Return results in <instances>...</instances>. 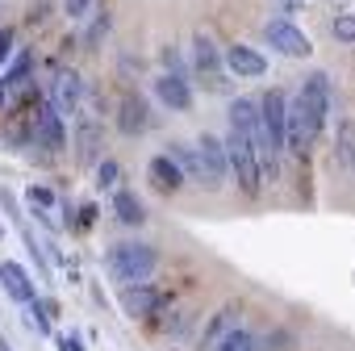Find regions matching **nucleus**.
Wrapping results in <instances>:
<instances>
[{
    "label": "nucleus",
    "instance_id": "nucleus-23",
    "mask_svg": "<svg viewBox=\"0 0 355 351\" xmlns=\"http://www.w3.org/2000/svg\"><path fill=\"white\" fill-rule=\"evenodd\" d=\"M218 351H259V343H255V334H251L247 326H234V330L218 343Z\"/></svg>",
    "mask_w": 355,
    "mask_h": 351
},
{
    "label": "nucleus",
    "instance_id": "nucleus-3",
    "mask_svg": "<svg viewBox=\"0 0 355 351\" xmlns=\"http://www.w3.org/2000/svg\"><path fill=\"white\" fill-rule=\"evenodd\" d=\"M197 159H201V189H222L230 176V155H226V138L201 134L197 138Z\"/></svg>",
    "mask_w": 355,
    "mask_h": 351
},
{
    "label": "nucleus",
    "instance_id": "nucleus-34",
    "mask_svg": "<svg viewBox=\"0 0 355 351\" xmlns=\"http://www.w3.org/2000/svg\"><path fill=\"white\" fill-rule=\"evenodd\" d=\"M0 351H13V347H9V339H5V334H0Z\"/></svg>",
    "mask_w": 355,
    "mask_h": 351
},
{
    "label": "nucleus",
    "instance_id": "nucleus-26",
    "mask_svg": "<svg viewBox=\"0 0 355 351\" xmlns=\"http://www.w3.org/2000/svg\"><path fill=\"white\" fill-rule=\"evenodd\" d=\"M334 38L338 42H347V46H355V13H343V17H334Z\"/></svg>",
    "mask_w": 355,
    "mask_h": 351
},
{
    "label": "nucleus",
    "instance_id": "nucleus-16",
    "mask_svg": "<svg viewBox=\"0 0 355 351\" xmlns=\"http://www.w3.org/2000/svg\"><path fill=\"white\" fill-rule=\"evenodd\" d=\"M105 146V126L88 113H76V151H80V163H92Z\"/></svg>",
    "mask_w": 355,
    "mask_h": 351
},
{
    "label": "nucleus",
    "instance_id": "nucleus-20",
    "mask_svg": "<svg viewBox=\"0 0 355 351\" xmlns=\"http://www.w3.org/2000/svg\"><path fill=\"white\" fill-rule=\"evenodd\" d=\"M234 318H239V305H222V309L209 318V326L201 330V343H214V347H218V343L234 330Z\"/></svg>",
    "mask_w": 355,
    "mask_h": 351
},
{
    "label": "nucleus",
    "instance_id": "nucleus-1",
    "mask_svg": "<svg viewBox=\"0 0 355 351\" xmlns=\"http://www.w3.org/2000/svg\"><path fill=\"white\" fill-rule=\"evenodd\" d=\"M155 268H159V251H155L150 243H117V247H109V255H105V272H109L121 289L142 284Z\"/></svg>",
    "mask_w": 355,
    "mask_h": 351
},
{
    "label": "nucleus",
    "instance_id": "nucleus-2",
    "mask_svg": "<svg viewBox=\"0 0 355 351\" xmlns=\"http://www.w3.org/2000/svg\"><path fill=\"white\" fill-rule=\"evenodd\" d=\"M226 155H230V171H234V180L247 197H259V185H263V163H259V146L251 134L234 130L226 134Z\"/></svg>",
    "mask_w": 355,
    "mask_h": 351
},
{
    "label": "nucleus",
    "instance_id": "nucleus-18",
    "mask_svg": "<svg viewBox=\"0 0 355 351\" xmlns=\"http://www.w3.org/2000/svg\"><path fill=\"white\" fill-rule=\"evenodd\" d=\"M113 218H117L121 226H142V222H146V205L138 201V193L117 189V193H113Z\"/></svg>",
    "mask_w": 355,
    "mask_h": 351
},
{
    "label": "nucleus",
    "instance_id": "nucleus-12",
    "mask_svg": "<svg viewBox=\"0 0 355 351\" xmlns=\"http://www.w3.org/2000/svg\"><path fill=\"white\" fill-rule=\"evenodd\" d=\"M146 180H150L155 193H180L184 189V167L175 163L171 155H155L146 163Z\"/></svg>",
    "mask_w": 355,
    "mask_h": 351
},
{
    "label": "nucleus",
    "instance_id": "nucleus-31",
    "mask_svg": "<svg viewBox=\"0 0 355 351\" xmlns=\"http://www.w3.org/2000/svg\"><path fill=\"white\" fill-rule=\"evenodd\" d=\"M59 351H84V347H80L76 334H63V339H59Z\"/></svg>",
    "mask_w": 355,
    "mask_h": 351
},
{
    "label": "nucleus",
    "instance_id": "nucleus-6",
    "mask_svg": "<svg viewBox=\"0 0 355 351\" xmlns=\"http://www.w3.org/2000/svg\"><path fill=\"white\" fill-rule=\"evenodd\" d=\"M193 67H197V76L214 88V92H222L226 84H222V67H226V55L214 46V38L205 34V30H197L193 34Z\"/></svg>",
    "mask_w": 355,
    "mask_h": 351
},
{
    "label": "nucleus",
    "instance_id": "nucleus-33",
    "mask_svg": "<svg viewBox=\"0 0 355 351\" xmlns=\"http://www.w3.org/2000/svg\"><path fill=\"white\" fill-rule=\"evenodd\" d=\"M280 5H284V9H301V5H305V0H280Z\"/></svg>",
    "mask_w": 355,
    "mask_h": 351
},
{
    "label": "nucleus",
    "instance_id": "nucleus-35",
    "mask_svg": "<svg viewBox=\"0 0 355 351\" xmlns=\"http://www.w3.org/2000/svg\"><path fill=\"white\" fill-rule=\"evenodd\" d=\"M0 239H5V226H0Z\"/></svg>",
    "mask_w": 355,
    "mask_h": 351
},
{
    "label": "nucleus",
    "instance_id": "nucleus-25",
    "mask_svg": "<svg viewBox=\"0 0 355 351\" xmlns=\"http://www.w3.org/2000/svg\"><path fill=\"white\" fill-rule=\"evenodd\" d=\"M26 314H30V318H26V322H30V330H38V334H46V330H51V318H46V314H51V305L34 301V305H26Z\"/></svg>",
    "mask_w": 355,
    "mask_h": 351
},
{
    "label": "nucleus",
    "instance_id": "nucleus-5",
    "mask_svg": "<svg viewBox=\"0 0 355 351\" xmlns=\"http://www.w3.org/2000/svg\"><path fill=\"white\" fill-rule=\"evenodd\" d=\"M297 96L305 101V109H309V117H313V130L322 134V130H326V121H330V105H334L330 76H326V71H313V76H305Z\"/></svg>",
    "mask_w": 355,
    "mask_h": 351
},
{
    "label": "nucleus",
    "instance_id": "nucleus-11",
    "mask_svg": "<svg viewBox=\"0 0 355 351\" xmlns=\"http://www.w3.org/2000/svg\"><path fill=\"white\" fill-rule=\"evenodd\" d=\"M222 55H226V71L239 76V80H255V76L268 71V59H263L255 46H247V42H234V46H226Z\"/></svg>",
    "mask_w": 355,
    "mask_h": 351
},
{
    "label": "nucleus",
    "instance_id": "nucleus-9",
    "mask_svg": "<svg viewBox=\"0 0 355 351\" xmlns=\"http://www.w3.org/2000/svg\"><path fill=\"white\" fill-rule=\"evenodd\" d=\"M34 138H38L46 151H63V146H67L63 113H59L51 101H38V109H34Z\"/></svg>",
    "mask_w": 355,
    "mask_h": 351
},
{
    "label": "nucleus",
    "instance_id": "nucleus-8",
    "mask_svg": "<svg viewBox=\"0 0 355 351\" xmlns=\"http://www.w3.org/2000/svg\"><path fill=\"white\" fill-rule=\"evenodd\" d=\"M117 130L125 138H138V134L150 130V105H146V96L121 92V101H117Z\"/></svg>",
    "mask_w": 355,
    "mask_h": 351
},
{
    "label": "nucleus",
    "instance_id": "nucleus-21",
    "mask_svg": "<svg viewBox=\"0 0 355 351\" xmlns=\"http://www.w3.org/2000/svg\"><path fill=\"white\" fill-rule=\"evenodd\" d=\"M175 163H180L184 167V176H193V180H201V159H197V142L189 146V142H175L171 151H167Z\"/></svg>",
    "mask_w": 355,
    "mask_h": 351
},
{
    "label": "nucleus",
    "instance_id": "nucleus-28",
    "mask_svg": "<svg viewBox=\"0 0 355 351\" xmlns=\"http://www.w3.org/2000/svg\"><path fill=\"white\" fill-rule=\"evenodd\" d=\"M63 13H67L71 22H88V13H92V0H63Z\"/></svg>",
    "mask_w": 355,
    "mask_h": 351
},
{
    "label": "nucleus",
    "instance_id": "nucleus-29",
    "mask_svg": "<svg viewBox=\"0 0 355 351\" xmlns=\"http://www.w3.org/2000/svg\"><path fill=\"white\" fill-rule=\"evenodd\" d=\"M163 71H171V76H184V59L180 55H175V46H163Z\"/></svg>",
    "mask_w": 355,
    "mask_h": 351
},
{
    "label": "nucleus",
    "instance_id": "nucleus-15",
    "mask_svg": "<svg viewBox=\"0 0 355 351\" xmlns=\"http://www.w3.org/2000/svg\"><path fill=\"white\" fill-rule=\"evenodd\" d=\"M0 289H5L17 305H34L38 301V289H34V280L13 264V259H0Z\"/></svg>",
    "mask_w": 355,
    "mask_h": 351
},
{
    "label": "nucleus",
    "instance_id": "nucleus-27",
    "mask_svg": "<svg viewBox=\"0 0 355 351\" xmlns=\"http://www.w3.org/2000/svg\"><path fill=\"white\" fill-rule=\"evenodd\" d=\"M117 171H121V167H117L113 159L96 163V185H101V189H113V185H117Z\"/></svg>",
    "mask_w": 355,
    "mask_h": 351
},
{
    "label": "nucleus",
    "instance_id": "nucleus-24",
    "mask_svg": "<svg viewBox=\"0 0 355 351\" xmlns=\"http://www.w3.org/2000/svg\"><path fill=\"white\" fill-rule=\"evenodd\" d=\"M109 30H113L109 13H96V17H92V26H88V34H84V42H88V46H101V42L109 38Z\"/></svg>",
    "mask_w": 355,
    "mask_h": 351
},
{
    "label": "nucleus",
    "instance_id": "nucleus-10",
    "mask_svg": "<svg viewBox=\"0 0 355 351\" xmlns=\"http://www.w3.org/2000/svg\"><path fill=\"white\" fill-rule=\"evenodd\" d=\"M121 301H125V314L130 318H155L171 297H167V289H159V284H130L125 293H121Z\"/></svg>",
    "mask_w": 355,
    "mask_h": 351
},
{
    "label": "nucleus",
    "instance_id": "nucleus-32",
    "mask_svg": "<svg viewBox=\"0 0 355 351\" xmlns=\"http://www.w3.org/2000/svg\"><path fill=\"white\" fill-rule=\"evenodd\" d=\"M9 96H13V88L5 84V76H0V109H5V105H9Z\"/></svg>",
    "mask_w": 355,
    "mask_h": 351
},
{
    "label": "nucleus",
    "instance_id": "nucleus-13",
    "mask_svg": "<svg viewBox=\"0 0 355 351\" xmlns=\"http://www.w3.org/2000/svg\"><path fill=\"white\" fill-rule=\"evenodd\" d=\"M80 101H84V80L76 76V71H59L55 76V84H51V105L59 109V113H80Z\"/></svg>",
    "mask_w": 355,
    "mask_h": 351
},
{
    "label": "nucleus",
    "instance_id": "nucleus-22",
    "mask_svg": "<svg viewBox=\"0 0 355 351\" xmlns=\"http://www.w3.org/2000/svg\"><path fill=\"white\" fill-rule=\"evenodd\" d=\"M334 151H338V163L355 171V126H351V121H343V126H338V138H334Z\"/></svg>",
    "mask_w": 355,
    "mask_h": 351
},
{
    "label": "nucleus",
    "instance_id": "nucleus-19",
    "mask_svg": "<svg viewBox=\"0 0 355 351\" xmlns=\"http://www.w3.org/2000/svg\"><path fill=\"white\" fill-rule=\"evenodd\" d=\"M26 205H30V214H34L38 222L55 226V189H51V185H30V189H26Z\"/></svg>",
    "mask_w": 355,
    "mask_h": 351
},
{
    "label": "nucleus",
    "instance_id": "nucleus-17",
    "mask_svg": "<svg viewBox=\"0 0 355 351\" xmlns=\"http://www.w3.org/2000/svg\"><path fill=\"white\" fill-rule=\"evenodd\" d=\"M230 126H234V130H243V134H251V138H255V146H263L259 101H251V96H239V101H230Z\"/></svg>",
    "mask_w": 355,
    "mask_h": 351
},
{
    "label": "nucleus",
    "instance_id": "nucleus-7",
    "mask_svg": "<svg viewBox=\"0 0 355 351\" xmlns=\"http://www.w3.org/2000/svg\"><path fill=\"white\" fill-rule=\"evenodd\" d=\"M313 138H318V130H313V117H309L305 101H301V96H293V101H288V126H284V151H293V155H305Z\"/></svg>",
    "mask_w": 355,
    "mask_h": 351
},
{
    "label": "nucleus",
    "instance_id": "nucleus-4",
    "mask_svg": "<svg viewBox=\"0 0 355 351\" xmlns=\"http://www.w3.org/2000/svg\"><path fill=\"white\" fill-rule=\"evenodd\" d=\"M263 38H268V46L280 51L284 59H309V55H313L309 34H305L301 26H293L288 17H272V22L263 26Z\"/></svg>",
    "mask_w": 355,
    "mask_h": 351
},
{
    "label": "nucleus",
    "instance_id": "nucleus-30",
    "mask_svg": "<svg viewBox=\"0 0 355 351\" xmlns=\"http://www.w3.org/2000/svg\"><path fill=\"white\" fill-rule=\"evenodd\" d=\"M9 59H13V30H0V76H5Z\"/></svg>",
    "mask_w": 355,
    "mask_h": 351
},
{
    "label": "nucleus",
    "instance_id": "nucleus-14",
    "mask_svg": "<svg viewBox=\"0 0 355 351\" xmlns=\"http://www.w3.org/2000/svg\"><path fill=\"white\" fill-rule=\"evenodd\" d=\"M155 96H159L167 109H175V113L193 109V88H189V76H171V71H163V76L155 80Z\"/></svg>",
    "mask_w": 355,
    "mask_h": 351
}]
</instances>
